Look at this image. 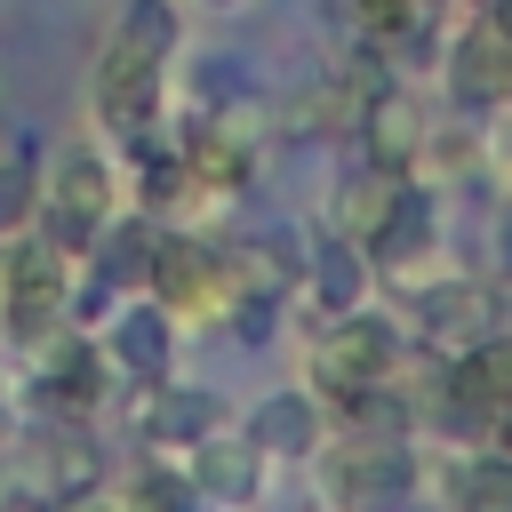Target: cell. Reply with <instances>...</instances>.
I'll use <instances>...</instances> for the list:
<instances>
[{"label": "cell", "instance_id": "1", "mask_svg": "<svg viewBox=\"0 0 512 512\" xmlns=\"http://www.w3.org/2000/svg\"><path fill=\"white\" fill-rule=\"evenodd\" d=\"M176 56V0H128L104 56H96V120L128 144H144L152 112H160V80Z\"/></svg>", "mask_w": 512, "mask_h": 512}, {"label": "cell", "instance_id": "2", "mask_svg": "<svg viewBox=\"0 0 512 512\" xmlns=\"http://www.w3.org/2000/svg\"><path fill=\"white\" fill-rule=\"evenodd\" d=\"M416 488V464L400 448V432H344L336 448H320V496L336 512H400Z\"/></svg>", "mask_w": 512, "mask_h": 512}, {"label": "cell", "instance_id": "3", "mask_svg": "<svg viewBox=\"0 0 512 512\" xmlns=\"http://www.w3.org/2000/svg\"><path fill=\"white\" fill-rule=\"evenodd\" d=\"M72 304V256L56 240H16L0 248V328L16 344H48Z\"/></svg>", "mask_w": 512, "mask_h": 512}, {"label": "cell", "instance_id": "4", "mask_svg": "<svg viewBox=\"0 0 512 512\" xmlns=\"http://www.w3.org/2000/svg\"><path fill=\"white\" fill-rule=\"evenodd\" d=\"M112 208H120V176H112V160H104L96 144H64L56 168H48V192H40L48 240L72 256V248H88V240L112 224Z\"/></svg>", "mask_w": 512, "mask_h": 512}, {"label": "cell", "instance_id": "5", "mask_svg": "<svg viewBox=\"0 0 512 512\" xmlns=\"http://www.w3.org/2000/svg\"><path fill=\"white\" fill-rule=\"evenodd\" d=\"M144 280H152V304L168 320H208V312H232V256L184 240V232H160L144 248Z\"/></svg>", "mask_w": 512, "mask_h": 512}, {"label": "cell", "instance_id": "6", "mask_svg": "<svg viewBox=\"0 0 512 512\" xmlns=\"http://www.w3.org/2000/svg\"><path fill=\"white\" fill-rule=\"evenodd\" d=\"M392 360H400V336H392L384 320H368V312H336L328 336L312 344V384L344 408V400L392 384Z\"/></svg>", "mask_w": 512, "mask_h": 512}, {"label": "cell", "instance_id": "7", "mask_svg": "<svg viewBox=\"0 0 512 512\" xmlns=\"http://www.w3.org/2000/svg\"><path fill=\"white\" fill-rule=\"evenodd\" d=\"M256 480H264V448H256V440H216V432L192 440V472H184L192 496L240 512V504H256Z\"/></svg>", "mask_w": 512, "mask_h": 512}, {"label": "cell", "instance_id": "8", "mask_svg": "<svg viewBox=\"0 0 512 512\" xmlns=\"http://www.w3.org/2000/svg\"><path fill=\"white\" fill-rule=\"evenodd\" d=\"M448 88H456V104H464V112L512 104V40H504L488 16L456 40V56H448Z\"/></svg>", "mask_w": 512, "mask_h": 512}, {"label": "cell", "instance_id": "9", "mask_svg": "<svg viewBox=\"0 0 512 512\" xmlns=\"http://www.w3.org/2000/svg\"><path fill=\"white\" fill-rule=\"evenodd\" d=\"M360 144H368V160L376 168H416V152H424V112H416V96H400V88H368V104H360Z\"/></svg>", "mask_w": 512, "mask_h": 512}, {"label": "cell", "instance_id": "10", "mask_svg": "<svg viewBox=\"0 0 512 512\" xmlns=\"http://www.w3.org/2000/svg\"><path fill=\"white\" fill-rule=\"evenodd\" d=\"M168 352H176V328H168L160 304H128V312H112V328H104V360H112L120 376L152 384V376H168Z\"/></svg>", "mask_w": 512, "mask_h": 512}, {"label": "cell", "instance_id": "11", "mask_svg": "<svg viewBox=\"0 0 512 512\" xmlns=\"http://www.w3.org/2000/svg\"><path fill=\"white\" fill-rule=\"evenodd\" d=\"M400 200H408L400 168H376V160H368V176H352V184H344V200H336V232H344L352 248H376V240H384V224L400 216Z\"/></svg>", "mask_w": 512, "mask_h": 512}, {"label": "cell", "instance_id": "12", "mask_svg": "<svg viewBox=\"0 0 512 512\" xmlns=\"http://www.w3.org/2000/svg\"><path fill=\"white\" fill-rule=\"evenodd\" d=\"M248 440H256L264 456H312V448H320V400H312V392H272V400H256Z\"/></svg>", "mask_w": 512, "mask_h": 512}, {"label": "cell", "instance_id": "13", "mask_svg": "<svg viewBox=\"0 0 512 512\" xmlns=\"http://www.w3.org/2000/svg\"><path fill=\"white\" fill-rule=\"evenodd\" d=\"M40 376H48V408H64V416H80V408L104 400V352H96L88 336H64V344L40 360Z\"/></svg>", "mask_w": 512, "mask_h": 512}, {"label": "cell", "instance_id": "14", "mask_svg": "<svg viewBox=\"0 0 512 512\" xmlns=\"http://www.w3.org/2000/svg\"><path fill=\"white\" fill-rule=\"evenodd\" d=\"M136 432L160 440V448H192V440L208 432V400H200V392H168V384L152 376V384H136Z\"/></svg>", "mask_w": 512, "mask_h": 512}, {"label": "cell", "instance_id": "15", "mask_svg": "<svg viewBox=\"0 0 512 512\" xmlns=\"http://www.w3.org/2000/svg\"><path fill=\"white\" fill-rule=\"evenodd\" d=\"M456 400L488 424L496 408H512V336H480L464 360H456Z\"/></svg>", "mask_w": 512, "mask_h": 512}, {"label": "cell", "instance_id": "16", "mask_svg": "<svg viewBox=\"0 0 512 512\" xmlns=\"http://www.w3.org/2000/svg\"><path fill=\"white\" fill-rule=\"evenodd\" d=\"M360 104H368V88H352L344 72H328L320 88H304V96L288 104V120H296L304 136H320V128H360Z\"/></svg>", "mask_w": 512, "mask_h": 512}, {"label": "cell", "instance_id": "17", "mask_svg": "<svg viewBox=\"0 0 512 512\" xmlns=\"http://www.w3.org/2000/svg\"><path fill=\"white\" fill-rule=\"evenodd\" d=\"M360 280H368V272H360V256H352L344 232L312 248V296H320L328 312H352V304H360Z\"/></svg>", "mask_w": 512, "mask_h": 512}, {"label": "cell", "instance_id": "18", "mask_svg": "<svg viewBox=\"0 0 512 512\" xmlns=\"http://www.w3.org/2000/svg\"><path fill=\"white\" fill-rule=\"evenodd\" d=\"M416 320H424V336H456V328H480L488 320V296L472 280H440V288L416 296Z\"/></svg>", "mask_w": 512, "mask_h": 512}, {"label": "cell", "instance_id": "19", "mask_svg": "<svg viewBox=\"0 0 512 512\" xmlns=\"http://www.w3.org/2000/svg\"><path fill=\"white\" fill-rule=\"evenodd\" d=\"M456 512H512V456H464L456 464Z\"/></svg>", "mask_w": 512, "mask_h": 512}, {"label": "cell", "instance_id": "20", "mask_svg": "<svg viewBox=\"0 0 512 512\" xmlns=\"http://www.w3.org/2000/svg\"><path fill=\"white\" fill-rule=\"evenodd\" d=\"M24 216V168H0V232Z\"/></svg>", "mask_w": 512, "mask_h": 512}, {"label": "cell", "instance_id": "21", "mask_svg": "<svg viewBox=\"0 0 512 512\" xmlns=\"http://www.w3.org/2000/svg\"><path fill=\"white\" fill-rule=\"evenodd\" d=\"M56 512H120V496H64Z\"/></svg>", "mask_w": 512, "mask_h": 512}, {"label": "cell", "instance_id": "22", "mask_svg": "<svg viewBox=\"0 0 512 512\" xmlns=\"http://www.w3.org/2000/svg\"><path fill=\"white\" fill-rule=\"evenodd\" d=\"M488 24H496V32L512 40V0H488Z\"/></svg>", "mask_w": 512, "mask_h": 512}, {"label": "cell", "instance_id": "23", "mask_svg": "<svg viewBox=\"0 0 512 512\" xmlns=\"http://www.w3.org/2000/svg\"><path fill=\"white\" fill-rule=\"evenodd\" d=\"M216 8H240V0H216Z\"/></svg>", "mask_w": 512, "mask_h": 512}]
</instances>
